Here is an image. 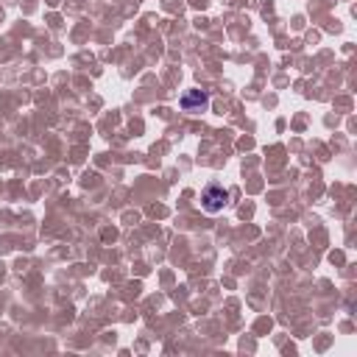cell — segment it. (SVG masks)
Segmentation results:
<instances>
[{"mask_svg":"<svg viewBox=\"0 0 357 357\" xmlns=\"http://www.w3.org/2000/svg\"><path fill=\"white\" fill-rule=\"evenodd\" d=\"M226 201H229V193H226L221 184H209V187L204 190V195H201V206H204L206 212H221V209L226 206Z\"/></svg>","mask_w":357,"mask_h":357,"instance_id":"obj_1","label":"cell"},{"mask_svg":"<svg viewBox=\"0 0 357 357\" xmlns=\"http://www.w3.org/2000/svg\"><path fill=\"white\" fill-rule=\"evenodd\" d=\"M206 106H209V95L201 93V90H190V93L182 95V109H184V112L198 115V112H204Z\"/></svg>","mask_w":357,"mask_h":357,"instance_id":"obj_2","label":"cell"}]
</instances>
